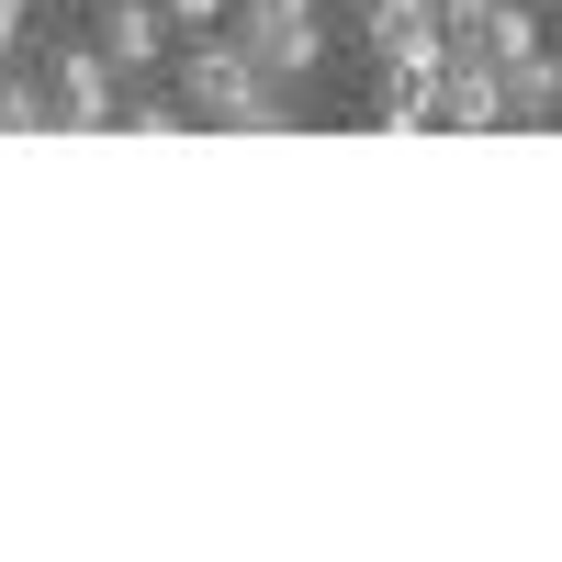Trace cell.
Returning a JSON list of instances; mask_svg holds the SVG:
<instances>
[{"mask_svg": "<svg viewBox=\"0 0 562 562\" xmlns=\"http://www.w3.org/2000/svg\"><path fill=\"white\" fill-rule=\"evenodd\" d=\"M169 23L180 34H214V23H237V0H169Z\"/></svg>", "mask_w": 562, "mask_h": 562, "instance_id": "10", "label": "cell"}, {"mask_svg": "<svg viewBox=\"0 0 562 562\" xmlns=\"http://www.w3.org/2000/svg\"><path fill=\"white\" fill-rule=\"evenodd\" d=\"M90 34H102V57H113L124 79H147V68H169V57H180L169 0H102V12H90Z\"/></svg>", "mask_w": 562, "mask_h": 562, "instance_id": "5", "label": "cell"}, {"mask_svg": "<svg viewBox=\"0 0 562 562\" xmlns=\"http://www.w3.org/2000/svg\"><path fill=\"white\" fill-rule=\"evenodd\" d=\"M461 45H484L495 68H518V57H540V45H551V12H540V0H495V12L461 34Z\"/></svg>", "mask_w": 562, "mask_h": 562, "instance_id": "6", "label": "cell"}, {"mask_svg": "<svg viewBox=\"0 0 562 562\" xmlns=\"http://www.w3.org/2000/svg\"><path fill=\"white\" fill-rule=\"evenodd\" d=\"M34 45V0H0V57H23Z\"/></svg>", "mask_w": 562, "mask_h": 562, "instance_id": "11", "label": "cell"}, {"mask_svg": "<svg viewBox=\"0 0 562 562\" xmlns=\"http://www.w3.org/2000/svg\"><path fill=\"white\" fill-rule=\"evenodd\" d=\"M180 102H192V124H225V135H293V79H270L237 45V23L180 34Z\"/></svg>", "mask_w": 562, "mask_h": 562, "instance_id": "1", "label": "cell"}, {"mask_svg": "<svg viewBox=\"0 0 562 562\" xmlns=\"http://www.w3.org/2000/svg\"><path fill=\"white\" fill-rule=\"evenodd\" d=\"M237 45L270 79H315L338 45H326V0H237Z\"/></svg>", "mask_w": 562, "mask_h": 562, "instance_id": "2", "label": "cell"}, {"mask_svg": "<svg viewBox=\"0 0 562 562\" xmlns=\"http://www.w3.org/2000/svg\"><path fill=\"white\" fill-rule=\"evenodd\" d=\"M0 135H57V79H34L23 57H0Z\"/></svg>", "mask_w": 562, "mask_h": 562, "instance_id": "7", "label": "cell"}, {"mask_svg": "<svg viewBox=\"0 0 562 562\" xmlns=\"http://www.w3.org/2000/svg\"><path fill=\"white\" fill-rule=\"evenodd\" d=\"M45 79H57V124L68 135H124V102H135V79L102 57V34H79L45 57Z\"/></svg>", "mask_w": 562, "mask_h": 562, "instance_id": "3", "label": "cell"}, {"mask_svg": "<svg viewBox=\"0 0 562 562\" xmlns=\"http://www.w3.org/2000/svg\"><path fill=\"white\" fill-rule=\"evenodd\" d=\"M371 124H383V135H428L439 124V79H383V90H371Z\"/></svg>", "mask_w": 562, "mask_h": 562, "instance_id": "8", "label": "cell"}, {"mask_svg": "<svg viewBox=\"0 0 562 562\" xmlns=\"http://www.w3.org/2000/svg\"><path fill=\"white\" fill-rule=\"evenodd\" d=\"M124 135H192V102H180V90H169V102L135 90V102H124Z\"/></svg>", "mask_w": 562, "mask_h": 562, "instance_id": "9", "label": "cell"}, {"mask_svg": "<svg viewBox=\"0 0 562 562\" xmlns=\"http://www.w3.org/2000/svg\"><path fill=\"white\" fill-rule=\"evenodd\" d=\"M506 124H518L506 68L484 57V45H450V68H439V135H506Z\"/></svg>", "mask_w": 562, "mask_h": 562, "instance_id": "4", "label": "cell"}]
</instances>
